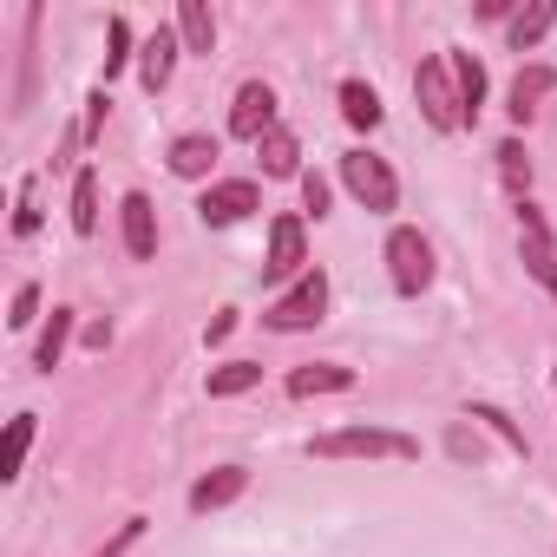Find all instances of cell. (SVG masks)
Returning a JSON list of instances; mask_svg holds the SVG:
<instances>
[{
  "label": "cell",
  "mask_w": 557,
  "mask_h": 557,
  "mask_svg": "<svg viewBox=\"0 0 557 557\" xmlns=\"http://www.w3.org/2000/svg\"><path fill=\"white\" fill-rule=\"evenodd\" d=\"M342 119L361 125V132H374V125H381V92H374L368 79H348V86H342Z\"/></svg>",
  "instance_id": "obj_19"
},
{
  "label": "cell",
  "mask_w": 557,
  "mask_h": 557,
  "mask_svg": "<svg viewBox=\"0 0 557 557\" xmlns=\"http://www.w3.org/2000/svg\"><path fill=\"white\" fill-rule=\"evenodd\" d=\"M106 112H112V99H106V86H99V92L86 99V125H79V138H99V132H106Z\"/></svg>",
  "instance_id": "obj_30"
},
{
  "label": "cell",
  "mask_w": 557,
  "mask_h": 557,
  "mask_svg": "<svg viewBox=\"0 0 557 557\" xmlns=\"http://www.w3.org/2000/svg\"><path fill=\"white\" fill-rule=\"evenodd\" d=\"M315 459H420V446L387 426H342L315 440Z\"/></svg>",
  "instance_id": "obj_1"
},
{
  "label": "cell",
  "mask_w": 557,
  "mask_h": 557,
  "mask_svg": "<svg viewBox=\"0 0 557 557\" xmlns=\"http://www.w3.org/2000/svg\"><path fill=\"white\" fill-rule=\"evenodd\" d=\"M230 132H236V138H256V145L275 132V92H269L262 79H249V86L236 92V106H230Z\"/></svg>",
  "instance_id": "obj_9"
},
{
  "label": "cell",
  "mask_w": 557,
  "mask_h": 557,
  "mask_svg": "<svg viewBox=\"0 0 557 557\" xmlns=\"http://www.w3.org/2000/svg\"><path fill=\"white\" fill-rule=\"evenodd\" d=\"M34 315H40V289H34V283H21V289H14V315H8V329H27Z\"/></svg>",
  "instance_id": "obj_29"
},
{
  "label": "cell",
  "mask_w": 557,
  "mask_h": 557,
  "mask_svg": "<svg viewBox=\"0 0 557 557\" xmlns=\"http://www.w3.org/2000/svg\"><path fill=\"white\" fill-rule=\"evenodd\" d=\"M342 184L355 190L361 210H394V203H400V184H394L387 158H374V151H348V158H342Z\"/></svg>",
  "instance_id": "obj_5"
},
{
  "label": "cell",
  "mask_w": 557,
  "mask_h": 557,
  "mask_svg": "<svg viewBox=\"0 0 557 557\" xmlns=\"http://www.w3.org/2000/svg\"><path fill=\"white\" fill-rule=\"evenodd\" d=\"M66 342H73V309H53V322L40 329V348H34V368H60V355H66Z\"/></svg>",
  "instance_id": "obj_20"
},
{
  "label": "cell",
  "mask_w": 557,
  "mask_h": 557,
  "mask_svg": "<svg viewBox=\"0 0 557 557\" xmlns=\"http://www.w3.org/2000/svg\"><path fill=\"white\" fill-rule=\"evenodd\" d=\"M413 99H420V112H426L433 132H459V125H466V112H459V86H453V66H446V60H420V73H413Z\"/></svg>",
  "instance_id": "obj_4"
},
{
  "label": "cell",
  "mask_w": 557,
  "mask_h": 557,
  "mask_svg": "<svg viewBox=\"0 0 557 557\" xmlns=\"http://www.w3.org/2000/svg\"><path fill=\"white\" fill-rule=\"evenodd\" d=\"M138 531H145V518H132V524H125V531H119V537H112V544L99 550V557H125V550L138 544Z\"/></svg>",
  "instance_id": "obj_32"
},
{
  "label": "cell",
  "mask_w": 557,
  "mask_h": 557,
  "mask_svg": "<svg viewBox=\"0 0 557 557\" xmlns=\"http://www.w3.org/2000/svg\"><path fill=\"white\" fill-rule=\"evenodd\" d=\"M550 86H557V73H550V66H524V73L511 79V106H505V112H511V119L524 125V119L537 112V99H544Z\"/></svg>",
  "instance_id": "obj_14"
},
{
  "label": "cell",
  "mask_w": 557,
  "mask_h": 557,
  "mask_svg": "<svg viewBox=\"0 0 557 557\" xmlns=\"http://www.w3.org/2000/svg\"><path fill=\"white\" fill-rule=\"evenodd\" d=\"M518 256L531 269V283H544L550 302H557V236H550V223L531 197H518Z\"/></svg>",
  "instance_id": "obj_3"
},
{
  "label": "cell",
  "mask_w": 557,
  "mask_h": 557,
  "mask_svg": "<svg viewBox=\"0 0 557 557\" xmlns=\"http://www.w3.org/2000/svg\"><path fill=\"white\" fill-rule=\"evenodd\" d=\"M73 230H79V236L99 230V171H79V177H73Z\"/></svg>",
  "instance_id": "obj_22"
},
{
  "label": "cell",
  "mask_w": 557,
  "mask_h": 557,
  "mask_svg": "<svg viewBox=\"0 0 557 557\" xmlns=\"http://www.w3.org/2000/svg\"><path fill=\"white\" fill-rule=\"evenodd\" d=\"M119 216H125V249H132L138 262H151V256H158V216H151V197L132 190V197L119 203Z\"/></svg>",
  "instance_id": "obj_11"
},
{
  "label": "cell",
  "mask_w": 557,
  "mask_h": 557,
  "mask_svg": "<svg viewBox=\"0 0 557 557\" xmlns=\"http://www.w3.org/2000/svg\"><path fill=\"white\" fill-rule=\"evenodd\" d=\"M40 230V197H34V184H21V210H14V236H34Z\"/></svg>",
  "instance_id": "obj_28"
},
{
  "label": "cell",
  "mask_w": 557,
  "mask_h": 557,
  "mask_svg": "<svg viewBox=\"0 0 557 557\" xmlns=\"http://www.w3.org/2000/svg\"><path fill=\"white\" fill-rule=\"evenodd\" d=\"M262 171H269V177H296V171H302V145H296V132L275 125V132L262 138Z\"/></svg>",
  "instance_id": "obj_18"
},
{
  "label": "cell",
  "mask_w": 557,
  "mask_h": 557,
  "mask_svg": "<svg viewBox=\"0 0 557 557\" xmlns=\"http://www.w3.org/2000/svg\"><path fill=\"white\" fill-rule=\"evenodd\" d=\"M309 262V249H302V216H275L269 223V256H262V283H289V275H296V283H302V269Z\"/></svg>",
  "instance_id": "obj_7"
},
{
  "label": "cell",
  "mask_w": 557,
  "mask_h": 557,
  "mask_svg": "<svg viewBox=\"0 0 557 557\" xmlns=\"http://www.w3.org/2000/svg\"><path fill=\"white\" fill-rule=\"evenodd\" d=\"M262 381V368L256 361H223L216 374H210V400H230V394H249Z\"/></svg>",
  "instance_id": "obj_23"
},
{
  "label": "cell",
  "mask_w": 557,
  "mask_h": 557,
  "mask_svg": "<svg viewBox=\"0 0 557 557\" xmlns=\"http://www.w3.org/2000/svg\"><path fill=\"white\" fill-rule=\"evenodd\" d=\"M256 203H262V190H256L249 177H223V184H210V190H203V203H197V216L223 230V223H243V216H249Z\"/></svg>",
  "instance_id": "obj_8"
},
{
  "label": "cell",
  "mask_w": 557,
  "mask_h": 557,
  "mask_svg": "<svg viewBox=\"0 0 557 557\" xmlns=\"http://www.w3.org/2000/svg\"><path fill=\"white\" fill-rule=\"evenodd\" d=\"M27 446H34V413H21V420L8 426V479L27 466Z\"/></svg>",
  "instance_id": "obj_26"
},
{
  "label": "cell",
  "mask_w": 557,
  "mask_h": 557,
  "mask_svg": "<svg viewBox=\"0 0 557 557\" xmlns=\"http://www.w3.org/2000/svg\"><path fill=\"white\" fill-rule=\"evenodd\" d=\"M550 387H557V368H550Z\"/></svg>",
  "instance_id": "obj_34"
},
{
  "label": "cell",
  "mask_w": 557,
  "mask_h": 557,
  "mask_svg": "<svg viewBox=\"0 0 557 557\" xmlns=\"http://www.w3.org/2000/svg\"><path fill=\"white\" fill-rule=\"evenodd\" d=\"M177 53H184V40H177V34H164V27L145 40V53H138V79H145V92H164V86H171Z\"/></svg>",
  "instance_id": "obj_10"
},
{
  "label": "cell",
  "mask_w": 557,
  "mask_h": 557,
  "mask_svg": "<svg viewBox=\"0 0 557 557\" xmlns=\"http://www.w3.org/2000/svg\"><path fill=\"white\" fill-rule=\"evenodd\" d=\"M492 158H498V177H505V184L524 197V184H531V158H524V145H518V138H505Z\"/></svg>",
  "instance_id": "obj_24"
},
{
  "label": "cell",
  "mask_w": 557,
  "mask_h": 557,
  "mask_svg": "<svg viewBox=\"0 0 557 557\" xmlns=\"http://www.w3.org/2000/svg\"><path fill=\"white\" fill-rule=\"evenodd\" d=\"M387 275H394L400 296H420V289L433 283V249H426L420 230H394V236H387Z\"/></svg>",
  "instance_id": "obj_6"
},
{
  "label": "cell",
  "mask_w": 557,
  "mask_h": 557,
  "mask_svg": "<svg viewBox=\"0 0 557 557\" xmlns=\"http://www.w3.org/2000/svg\"><path fill=\"white\" fill-rule=\"evenodd\" d=\"M230 329H236V315H230V309H223V315H210V329H203V342H223V335H230Z\"/></svg>",
  "instance_id": "obj_33"
},
{
  "label": "cell",
  "mask_w": 557,
  "mask_h": 557,
  "mask_svg": "<svg viewBox=\"0 0 557 557\" xmlns=\"http://www.w3.org/2000/svg\"><path fill=\"white\" fill-rule=\"evenodd\" d=\"M550 21H557V0H537L531 14H511V53H524V47H537L544 34H550Z\"/></svg>",
  "instance_id": "obj_21"
},
{
  "label": "cell",
  "mask_w": 557,
  "mask_h": 557,
  "mask_svg": "<svg viewBox=\"0 0 557 557\" xmlns=\"http://www.w3.org/2000/svg\"><path fill=\"white\" fill-rule=\"evenodd\" d=\"M472 420H485V426H492V433H498V440H505V446H511L518 459H524V433H518V426H511V420H505L498 407H472Z\"/></svg>",
  "instance_id": "obj_27"
},
{
  "label": "cell",
  "mask_w": 557,
  "mask_h": 557,
  "mask_svg": "<svg viewBox=\"0 0 557 557\" xmlns=\"http://www.w3.org/2000/svg\"><path fill=\"white\" fill-rule=\"evenodd\" d=\"M302 203L322 216V210H329V177H315V171H309V177H302Z\"/></svg>",
  "instance_id": "obj_31"
},
{
  "label": "cell",
  "mask_w": 557,
  "mask_h": 557,
  "mask_svg": "<svg viewBox=\"0 0 557 557\" xmlns=\"http://www.w3.org/2000/svg\"><path fill=\"white\" fill-rule=\"evenodd\" d=\"M177 40H184V53H210L216 47V21H210L203 0H184L177 8Z\"/></svg>",
  "instance_id": "obj_15"
},
{
  "label": "cell",
  "mask_w": 557,
  "mask_h": 557,
  "mask_svg": "<svg viewBox=\"0 0 557 557\" xmlns=\"http://www.w3.org/2000/svg\"><path fill=\"white\" fill-rule=\"evenodd\" d=\"M106 47H112V53H106V79H112V73L132 60V27H125V14H112V27H106Z\"/></svg>",
  "instance_id": "obj_25"
},
{
  "label": "cell",
  "mask_w": 557,
  "mask_h": 557,
  "mask_svg": "<svg viewBox=\"0 0 557 557\" xmlns=\"http://www.w3.org/2000/svg\"><path fill=\"white\" fill-rule=\"evenodd\" d=\"M446 66H453V86H459V112L479 119V106H485V66H479L472 53H453Z\"/></svg>",
  "instance_id": "obj_16"
},
{
  "label": "cell",
  "mask_w": 557,
  "mask_h": 557,
  "mask_svg": "<svg viewBox=\"0 0 557 557\" xmlns=\"http://www.w3.org/2000/svg\"><path fill=\"white\" fill-rule=\"evenodd\" d=\"M355 387V368H335V361H309L289 374V394L296 400H315V394H348Z\"/></svg>",
  "instance_id": "obj_13"
},
{
  "label": "cell",
  "mask_w": 557,
  "mask_h": 557,
  "mask_svg": "<svg viewBox=\"0 0 557 557\" xmlns=\"http://www.w3.org/2000/svg\"><path fill=\"white\" fill-rule=\"evenodd\" d=\"M329 315V275L322 269H309L302 283L289 289V296H275L269 309H262V322L275 329V335H296V329H315Z\"/></svg>",
  "instance_id": "obj_2"
},
{
  "label": "cell",
  "mask_w": 557,
  "mask_h": 557,
  "mask_svg": "<svg viewBox=\"0 0 557 557\" xmlns=\"http://www.w3.org/2000/svg\"><path fill=\"white\" fill-rule=\"evenodd\" d=\"M243 485H249L243 466H216V472H203V479L190 485V511H223L230 498H243Z\"/></svg>",
  "instance_id": "obj_12"
},
{
  "label": "cell",
  "mask_w": 557,
  "mask_h": 557,
  "mask_svg": "<svg viewBox=\"0 0 557 557\" xmlns=\"http://www.w3.org/2000/svg\"><path fill=\"white\" fill-rule=\"evenodd\" d=\"M210 164H216V138L190 132V138L171 145V171H177V177H210Z\"/></svg>",
  "instance_id": "obj_17"
}]
</instances>
